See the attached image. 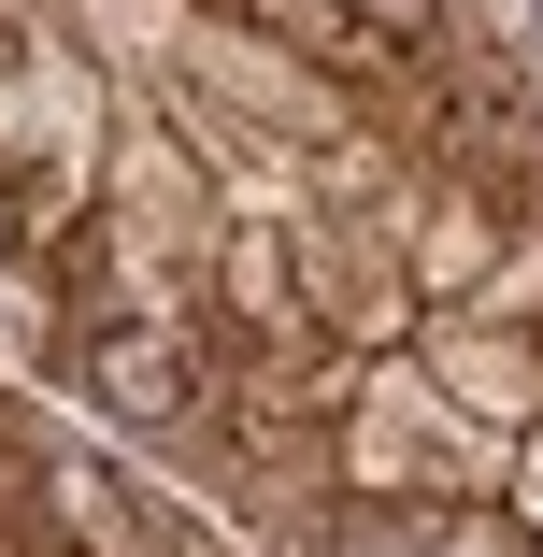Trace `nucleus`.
Instances as JSON below:
<instances>
[{
	"instance_id": "f257e3e1",
	"label": "nucleus",
	"mask_w": 543,
	"mask_h": 557,
	"mask_svg": "<svg viewBox=\"0 0 543 557\" xmlns=\"http://www.w3.org/2000/svg\"><path fill=\"white\" fill-rule=\"evenodd\" d=\"M100 386H115V414H172V400H186L158 344H100Z\"/></svg>"
},
{
	"instance_id": "f03ea898",
	"label": "nucleus",
	"mask_w": 543,
	"mask_h": 557,
	"mask_svg": "<svg viewBox=\"0 0 543 557\" xmlns=\"http://www.w3.org/2000/svg\"><path fill=\"white\" fill-rule=\"evenodd\" d=\"M358 15H372L386 44H429V29H444V0H358Z\"/></svg>"
},
{
	"instance_id": "7ed1b4c3",
	"label": "nucleus",
	"mask_w": 543,
	"mask_h": 557,
	"mask_svg": "<svg viewBox=\"0 0 543 557\" xmlns=\"http://www.w3.org/2000/svg\"><path fill=\"white\" fill-rule=\"evenodd\" d=\"M358 557H386V543H358Z\"/></svg>"
},
{
	"instance_id": "20e7f679",
	"label": "nucleus",
	"mask_w": 543,
	"mask_h": 557,
	"mask_svg": "<svg viewBox=\"0 0 543 557\" xmlns=\"http://www.w3.org/2000/svg\"><path fill=\"white\" fill-rule=\"evenodd\" d=\"M0 244H15V230H0Z\"/></svg>"
}]
</instances>
